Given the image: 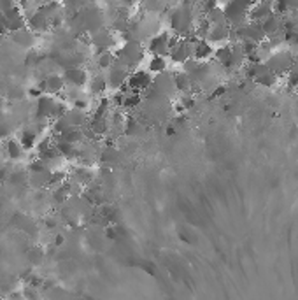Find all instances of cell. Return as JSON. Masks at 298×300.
<instances>
[{
    "instance_id": "6da1fadb",
    "label": "cell",
    "mask_w": 298,
    "mask_h": 300,
    "mask_svg": "<svg viewBox=\"0 0 298 300\" xmlns=\"http://www.w3.org/2000/svg\"><path fill=\"white\" fill-rule=\"evenodd\" d=\"M146 53L147 51L146 48L142 46V42L132 39V40H126V42L119 48L118 53H116V60H119L123 65H126V67L130 68V72H132L139 68V65L142 64Z\"/></svg>"
},
{
    "instance_id": "7a4b0ae2",
    "label": "cell",
    "mask_w": 298,
    "mask_h": 300,
    "mask_svg": "<svg viewBox=\"0 0 298 300\" xmlns=\"http://www.w3.org/2000/svg\"><path fill=\"white\" fill-rule=\"evenodd\" d=\"M263 64L277 76V78H283L288 72L293 68L295 65V58H293V51L291 50H277L267 58Z\"/></svg>"
},
{
    "instance_id": "3957f363",
    "label": "cell",
    "mask_w": 298,
    "mask_h": 300,
    "mask_svg": "<svg viewBox=\"0 0 298 300\" xmlns=\"http://www.w3.org/2000/svg\"><path fill=\"white\" fill-rule=\"evenodd\" d=\"M249 8H251L249 2H228V4L223 8L225 20H227L228 25H230L232 28H239V26L246 25V23L249 22L248 20Z\"/></svg>"
},
{
    "instance_id": "277c9868",
    "label": "cell",
    "mask_w": 298,
    "mask_h": 300,
    "mask_svg": "<svg viewBox=\"0 0 298 300\" xmlns=\"http://www.w3.org/2000/svg\"><path fill=\"white\" fill-rule=\"evenodd\" d=\"M234 34H235V42L262 44L267 40L262 23H256V22H248L246 25L239 26V28H234Z\"/></svg>"
},
{
    "instance_id": "5b68a950",
    "label": "cell",
    "mask_w": 298,
    "mask_h": 300,
    "mask_svg": "<svg viewBox=\"0 0 298 300\" xmlns=\"http://www.w3.org/2000/svg\"><path fill=\"white\" fill-rule=\"evenodd\" d=\"M170 44H172V34L170 32H158L147 40L146 51L153 56L167 58L170 53Z\"/></svg>"
},
{
    "instance_id": "8992f818",
    "label": "cell",
    "mask_w": 298,
    "mask_h": 300,
    "mask_svg": "<svg viewBox=\"0 0 298 300\" xmlns=\"http://www.w3.org/2000/svg\"><path fill=\"white\" fill-rule=\"evenodd\" d=\"M126 86H128L132 92H137V93H142V92H147V90L153 86V78L151 74L147 70H132L126 79Z\"/></svg>"
},
{
    "instance_id": "52a82bcc",
    "label": "cell",
    "mask_w": 298,
    "mask_h": 300,
    "mask_svg": "<svg viewBox=\"0 0 298 300\" xmlns=\"http://www.w3.org/2000/svg\"><path fill=\"white\" fill-rule=\"evenodd\" d=\"M130 76V68L126 65H123L119 60H116L112 64V67L107 70V82L114 92H118L123 84H126V79Z\"/></svg>"
},
{
    "instance_id": "ba28073f",
    "label": "cell",
    "mask_w": 298,
    "mask_h": 300,
    "mask_svg": "<svg viewBox=\"0 0 298 300\" xmlns=\"http://www.w3.org/2000/svg\"><path fill=\"white\" fill-rule=\"evenodd\" d=\"M63 81L67 82L68 86L76 90H81L90 82V76H88L86 68L84 67H70L63 70Z\"/></svg>"
},
{
    "instance_id": "9c48e42d",
    "label": "cell",
    "mask_w": 298,
    "mask_h": 300,
    "mask_svg": "<svg viewBox=\"0 0 298 300\" xmlns=\"http://www.w3.org/2000/svg\"><path fill=\"white\" fill-rule=\"evenodd\" d=\"M26 18V28L32 30L33 34H42L47 32L51 26V20L49 16H46L39 8L35 11H30L28 14L25 16Z\"/></svg>"
},
{
    "instance_id": "30bf717a",
    "label": "cell",
    "mask_w": 298,
    "mask_h": 300,
    "mask_svg": "<svg viewBox=\"0 0 298 300\" xmlns=\"http://www.w3.org/2000/svg\"><path fill=\"white\" fill-rule=\"evenodd\" d=\"M39 88L44 92V95H51V96L60 95V93H63V90H65L63 76L49 74L46 79H42V81L39 82Z\"/></svg>"
},
{
    "instance_id": "8fae6325",
    "label": "cell",
    "mask_w": 298,
    "mask_h": 300,
    "mask_svg": "<svg viewBox=\"0 0 298 300\" xmlns=\"http://www.w3.org/2000/svg\"><path fill=\"white\" fill-rule=\"evenodd\" d=\"M153 88L156 92H160L163 96H172L176 92V86H174V79H172V74L170 72H163V74H158L155 79H153Z\"/></svg>"
},
{
    "instance_id": "7c38bea8",
    "label": "cell",
    "mask_w": 298,
    "mask_h": 300,
    "mask_svg": "<svg viewBox=\"0 0 298 300\" xmlns=\"http://www.w3.org/2000/svg\"><path fill=\"white\" fill-rule=\"evenodd\" d=\"M272 2H256V4H251L249 8V14L248 20L249 22H256V23H263L269 16H272Z\"/></svg>"
},
{
    "instance_id": "4fadbf2b",
    "label": "cell",
    "mask_w": 298,
    "mask_h": 300,
    "mask_svg": "<svg viewBox=\"0 0 298 300\" xmlns=\"http://www.w3.org/2000/svg\"><path fill=\"white\" fill-rule=\"evenodd\" d=\"M230 34H232V26L228 23H221V25H211V30H209L207 36V42H230Z\"/></svg>"
},
{
    "instance_id": "5bb4252c",
    "label": "cell",
    "mask_w": 298,
    "mask_h": 300,
    "mask_svg": "<svg viewBox=\"0 0 298 300\" xmlns=\"http://www.w3.org/2000/svg\"><path fill=\"white\" fill-rule=\"evenodd\" d=\"M214 56V48H212L211 42L207 40H197L193 46V60L200 62V64H205L211 58Z\"/></svg>"
},
{
    "instance_id": "9a60e30c",
    "label": "cell",
    "mask_w": 298,
    "mask_h": 300,
    "mask_svg": "<svg viewBox=\"0 0 298 300\" xmlns=\"http://www.w3.org/2000/svg\"><path fill=\"white\" fill-rule=\"evenodd\" d=\"M263 26V32H265L267 37H272V36H279V34L284 32V18L281 16H269L265 22L262 23Z\"/></svg>"
},
{
    "instance_id": "2e32d148",
    "label": "cell",
    "mask_w": 298,
    "mask_h": 300,
    "mask_svg": "<svg viewBox=\"0 0 298 300\" xmlns=\"http://www.w3.org/2000/svg\"><path fill=\"white\" fill-rule=\"evenodd\" d=\"M56 139L72 144V146H79V144H83L84 140H86V134H84L83 128H68L67 132H63L61 136H58Z\"/></svg>"
},
{
    "instance_id": "e0dca14e",
    "label": "cell",
    "mask_w": 298,
    "mask_h": 300,
    "mask_svg": "<svg viewBox=\"0 0 298 300\" xmlns=\"http://www.w3.org/2000/svg\"><path fill=\"white\" fill-rule=\"evenodd\" d=\"M172 79H174V86H176V92L177 93H183V95H186V93H191V86H193V84H191L190 76H188L184 70L174 72Z\"/></svg>"
},
{
    "instance_id": "ac0fdd59",
    "label": "cell",
    "mask_w": 298,
    "mask_h": 300,
    "mask_svg": "<svg viewBox=\"0 0 298 300\" xmlns=\"http://www.w3.org/2000/svg\"><path fill=\"white\" fill-rule=\"evenodd\" d=\"M11 39L14 40L18 46L30 48V46H33V42H35V34L28 28H23V30H19V32L11 34Z\"/></svg>"
},
{
    "instance_id": "d6986e66",
    "label": "cell",
    "mask_w": 298,
    "mask_h": 300,
    "mask_svg": "<svg viewBox=\"0 0 298 300\" xmlns=\"http://www.w3.org/2000/svg\"><path fill=\"white\" fill-rule=\"evenodd\" d=\"M109 88V82H107V76L104 74H97L90 79V93L91 95H104Z\"/></svg>"
},
{
    "instance_id": "ffe728a7",
    "label": "cell",
    "mask_w": 298,
    "mask_h": 300,
    "mask_svg": "<svg viewBox=\"0 0 298 300\" xmlns=\"http://www.w3.org/2000/svg\"><path fill=\"white\" fill-rule=\"evenodd\" d=\"M125 134L126 137L133 139V137H140L144 134V125L135 118H126V125H125Z\"/></svg>"
},
{
    "instance_id": "44dd1931",
    "label": "cell",
    "mask_w": 298,
    "mask_h": 300,
    "mask_svg": "<svg viewBox=\"0 0 298 300\" xmlns=\"http://www.w3.org/2000/svg\"><path fill=\"white\" fill-rule=\"evenodd\" d=\"M147 72L149 74H163L167 72V58L162 56H151L147 62Z\"/></svg>"
},
{
    "instance_id": "7402d4cb",
    "label": "cell",
    "mask_w": 298,
    "mask_h": 300,
    "mask_svg": "<svg viewBox=\"0 0 298 300\" xmlns=\"http://www.w3.org/2000/svg\"><path fill=\"white\" fill-rule=\"evenodd\" d=\"M23 146L19 144L18 139H7L5 140V153L11 160H19L23 156Z\"/></svg>"
},
{
    "instance_id": "603a6c76",
    "label": "cell",
    "mask_w": 298,
    "mask_h": 300,
    "mask_svg": "<svg viewBox=\"0 0 298 300\" xmlns=\"http://www.w3.org/2000/svg\"><path fill=\"white\" fill-rule=\"evenodd\" d=\"M19 144L23 146V150H33L37 146V134L30 128H25L19 136Z\"/></svg>"
},
{
    "instance_id": "cb8c5ba5",
    "label": "cell",
    "mask_w": 298,
    "mask_h": 300,
    "mask_svg": "<svg viewBox=\"0 0 298 300\" xmlns=\"http://www.w3.org/2000/svg\"><path fill=\"white\" fill-rule=\"evenodd\" d=\"M142 98H144L142 93H137V92L126 93L125 106H123V109H125V111H135V109L142 104Z\"/></svg>"
},
{
    "instance_id": "d4e9b609",
    "label": "cell",
    "mask_w": 298,
    "mask_h": 300,
    "mask_svg": "<svg viewBox=\"0 0 298 300\" xmlns=\"http://www.w3.org/2000/svg\"><path fill=\"white\" fill-rule=\"evenodd\" d=\"M114 62H116V54L112 51H104V53H98L97 56V65L102 70H109Z\"/></svg>"
},
{
    "instance_id": "484cf974",
    "label": "cell",
    "mask_w": 298,
    "mask_h": 300,
    "mask_svg": "<svg viewBox=\"0 0 298 300\" xmlns=\"http://www.w3.org/2000/svg\"><path fill=\"white\" fill-rule=\"evenodd\" d=\"M51 168L47 167V164H44L42 160H39V158H37V160H33L32 164L28 165V172L30 174H44V172H49Z\"/></svg>"
},
{
    "instance_id": "4316f807",
    "label": "cell",
    "mask_w": 298,
    "mask_h": 300,
    "mask_svg": "<svg viewBox=\"0 0 298 300\" xmlns=\"http://www.w3.org/2000/svg\"><path fill=\"white\" fill-rule=\"evenodd\" d=\"M102 162H105V164H114V162H118V158H119V153L118 151L114 150L112 146H109V148H105L104 151H102Z\"/></svg>"
},
{
    "instance_id": "83f0119b",
    "label": "cell",
    "mask_w": 298,
    "mask_h": 300,
    "mask_svg": "<svg viewBox=\"0 0 298 300\" xmlns=\"http://www.w3.org/2000/svg\"><path fill=\"white\" fill-rule=\"evenodd\" d=\"M284 78H286L288 90H297L298 88V67H295L293 65V68H291Z\"/></svg>"
},
{
    "instance_id": "f1b7e54d",
    "label": "cell",
    "mask_w": 298,
    "mask_h": 300,
    "mask_svg": "<svg viewBox=\"0 0 298 300\" xmlns=\"http://www.w3.org/2000/svg\"><path fill=\"white\" fill-rule=\"evenodd\" d=\"M11 184H23V182H26V174L23 170H18V172H12V174H9V179H7Z\"/></svg>"
},
{
    "instance_id": "f546056e",
    "label": "cell",
    "mask_w": 298,
    "mask_h": 300,
    "mask_svg": "<svg viewBox=\"0 0 298 300\" xmlns=\"http://www.w3.org/2000/svg\"><path fill=\"white\" fill-rule=\"evenodd\" d=\"M42 95H44V92L39 88V86H32V88L28 90V96H30V98H35L37 100V98H40Z\"/></svg>"
},
{
    "instance_id": "4dcf8cb0",
    "label": "cell",
    "mask_w": 298,
    "mask_h": 300,
    "mask_svg": "<svg viewBox=\"0 0 298 300\" xmlns=\"http://www.w3.org/2000/svg\"><path fill=\"white\" fill-rule=\"evenodd\" d=\"M9 132H11V128H9L7 123H0V140L9 139Z\"/></svg>"
},
{
    "instance_id": "1f68e13d",
    "label": "cell",
    "mask_w": 298,
    "mask_h": 300,
    "mask_svg": "<svg viewBox=\"0 0 298 300\" xmlns=\"http://www.w3.org/2000/svg\"><path fill=\"white\" fill-rule=\"evenodd\" d=\"M5 34H9V30H7V25H5L4 14L0 12V36H5Z\"/></svg>"
},
{
    "instance_id": "d6a6232c",
    "label": "cell",
    "mask_w": 298,
    "mask_h": 300,
    "mask_svg": "<svg viewBox=\"0 0 298 300\" xmlns=\"http://www.w3.org/2000/svg\"><path fill=\"white\" fill-rule=\"evenodd\" d=\"M9 179V170L5 167H0V184L5 182Z\"/></svg>"
},
{
    "instance_id": "836d02e7",
    "label": "cell",
    "mask_w": 298,
    "mask_h": 300,
    "mask_svg": "<svg viewBox=\"0 0 298 300\" xmlns=\"http://www.w3.org/2000/svg\"><path fill=\"white\" fill-rule=\"evenodd\" d=\"M105 236L111 237V239H116V228H114V226H107V230H105Z\"/></svg>"
},
{
    "instance_id": "e575fe53",
    "label": "cell",
    "mask_w": 298,
    "mask_h": 300,
    "mask_svg": "<svg viewBox=\"0 0 298 300\" xmlns=\"http://www.w3.org/2000/svg\"><path fill=\"white\" fill-rule=\"evenodd\" d=\"M33 56H35V53H30V54H28V58H26V64H30V62L33 60ZM40 60H44V56H40V58H35V64H39Z\"/></svg>"
},
{
    "instance_id": "d590c367",
    "label": "cell",
    "mask_w": 298,
    "mask_h": 300,
    "mask_svg": "<svg viewBox=\"0 0 298 300\" xmlns=\"http://www.w3.org/2000/svg\"><path fill=\"white\" fill-rule=\"evenodd\" d=\"M46 225H47V228H54V225H56V222H54V220H47Z\"/></svg>"
},
{
    "instance_id": "8d00e7d4",
    "label": "cell",
    "mask_w": 298,
    "mask_h": 300,
    "mask_svg": "<svg viewBox=\"0 0 298 300\" xmlns=\"http://www.w3.org/2000/svg\"><path fill=\"white\" fill-rule=\"evenodd\" d=\"M61 242H63V237L58 236V237H56V244H61Z\"/></svg>"
},
{
    "instance_id": "74e56055",
    "label": "cell",
    "mask_w": 298,
    "mask_h": 300,
    "mask_svg": "<svg viewBox=\"0 0 298 300\" xmlns=\"http://www.w3.org/2000/svg\"><path fill=\"white\" fill-rule=\"evenodd\" d=\"M297 92H298V88H297Z\"/></svg>"
}]
</instances>
